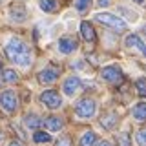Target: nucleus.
Here are the masks:
<instances>
[{"label": "nucleus", "instance_id": "f257e3e1", "mask_svg": "<svg viewBox=\"0 0 146 146\" xmlns=\"http://www.w3.org/2000/svg\"><path fill=\"white\" fill-rule=\"evenodd\" d=\"M4 51H6L7 58L11 62L18 64V66H24V68L29 66V62H31V51H29V48H27L20 38H11L6 44Z\"/></svg>", "mask_w": 146, "mask_h": 146}, {"label": "nucleus", "instance_id": "f03ea898", "mask_svg": "<svg viewBox=\"0 0 146 146\" xmlns=\"http://www.w3.org/2000/svg\"><path fill=\"white\" fill-rule=\"evenodd\" d=\"M95 18H97L99 22H102V24L113 27L115 31H124L126 29V22L122 20L121 17H115V15H111V13H99Z\"/></svg>", "mask_w": 146, "mask_h": 146}, {"label": "nucleus", "instance_id": "7ed1b4c3", "mask_svg": "<svg viewBox=\"0 0 146 146\" xmlns=\"http://www.w3.org/2000/svg\"><path fill=\"white\" fill-rule=\"evenodd\" d=\"M95 108H97V104H95L93 99H80L79 102H77V106H75V111H77L79 117L88 119V117H93Z\"/></svg>", "mask_w": 146, "mask_h": 146}, {"label": "nucleus", "instance_id": "20e7f679", "mask_svg": "<svg viewBox=\"0 0 146 146\" xmlns=\"http://www.w3.org/2000/svg\"><path fill=\"white\" fill-rule=\"evenodd\" d=\"M0 106L6 110L7 113L15 111L17 110V95H15V91L7 90V91H4V93H0Z\"/></svg>", "mask_w": 146, "mask_h": 146}, {"label": "nucleus", "instance_id": "39448f33", "mask_svg": "<svg viewBox=\"0 0 146 146\" xmlns=\"http://www.w3.org/2000/svg\"><path fill=\"white\" fill-rule=\"evenodd\" d=\"M40 100H42V104L44 106H48V108H58L62 104V99H60V95L57 93V91H53V90H48V91H44L42 95H40Z\"/></svg>", "mask_w": 146, "mask_h": 146}, {"label": "nucleus", "instance_id": "423d86ee", "mask_svg": "<svg viewBox=\"0 0 146 146\" xmlns=\"http://www.w3.org/2000/svg\"><path fill=\"white\" fill-rule=\"evenodd\" d=\"M100 73H102V79L111 82V84H119V82L122 80V73L117 66H106Z\"/></svg>", "mask_w": 146, "mask_h": 146}, {"label": "nucleus", "instance_id": "0eeeda50", "mask_svg": "<svg viewBox=\"0 0 146 146\" xmlns=\"http://www.w3.org/2000/svg\"><path fill=\"white\" fill-rule=\"evenodd\" d=\"M64 93L66 95H75L77 91L80 90V79L79 77H68L66 80H64Z\"/></svg>", "mask_w": 146, "mask_h": 146}, {"label": "nucleus", "instance_id": "6e6552de", "mask_svg": "<svg viewBox=\"0 0 146 146\" xmlns=\"http://www.w3.org/2000/svg\"><path fill=\"white\" fill-rule=\"evenodd\" d=\"M58 49H60V53H64V55L75 51L77 49V40L71 38V36H62V38L58 40Z\"/></svg>", "mask_w": 146, "mask_h": 146}, {"label": "nucleus", "instance_id": "1a4fd4ad", "mask_svg": "<svg viewBox=\"0 0 146 146\" xmlns=\"http://www.w3.org/2000/svg\"><path fill=\"white\" fill-rule=\"evenodd\" d=\"M126 46H128V48H137V49H139V51L146 57V44H144L135 33H131V35L126 36Z\"/></svg>", "mask_w": 146, "mask_h": 146}, {"label": "nucleus", "instance_id": "9d476101", "mask_svg": "<svg viewBox=\"0 0 146 146\" xmlns=\"http://www.w3.org/2000/svg\"><path fill=\"white\" fill-rule=\"evenodd\" d=\"M58 77V71L57 70H51V68H48V70H42L38 73V80L42 82V84H51V82L57 80Z\"/></svg>", "mask_w": 146, "mask_h": 146}, {"label": "nucleus", "instance_id": "9b49d317", "mask_svg": "<svg viewBox=\"0 0 146 146\" xmlns=\"http://www.w3.org/2000/svg\"><path fill=\"white\" fill-rule=\"evenodd\" d=\"M80 33L84 36V40H88V42H93L95 40V29L91 27L90 22H82L80 24Z\"/></svg>", "mask_w": 146, "mask_h": 146}, {"label": "nucleus", "instance_id": "f8f14e48", "mask_svg": "<svg viewBox=\"0 0 146 146\" xmlns=\"http://www.w3.org/2000/svg\"><path fill=\"white\" fill-rule=\"evenodd\" d=\"M117 113H113V111H110V113H106L102 119H100V124H102L106 130H111V128H115V124H117Z\"/></svg>", "mask_w": 146, "mask_h": 146}, {"label": "nucleus", "instance_id": "ddd939ff", "mask_svg": "<svg viewBox=\"0 0 146 146\" xmlns=\"http://www.w3.org/2000/svg\"><path fill=\"white\" fill-rule=\"evenodd\" d=\"M44 126L48 128L49 131H58L62 128V119H58V117H48L44 121Z\"/></svg>", "mask_w": 146, "mask_h": 146}, {"label": "nucleus", "instance_id": "4468645a", "mask_svg": "<svg viewBox=\"0 0 146 146\" xmlns=\"http://www.w3.org/2000/svg\"><path fill=\"white\" fill-rule=\"evenodd\" d=\"M95 144H97V135L93 131H86L80 137V146H95Z\"/></svg>", "mask_w": 146, "mask_h": 146}, {"label": "nucleus", "instance_id": "2eb2a0df", "mask_svg": "<svg viewBox=\"0 0 146 146\" xmlns=\"http://www.w3.org/2000/svg\"><path fill=\"white\" fill-rule=\"evenodd\" d=\"M133 117L137 121H146V102H141L133 108Z\"/></svg>", "mask_w": 146, "mask_h": 146}, {"label": "nucleus", "instance_id": "dca6fc26", "mask_svg": "<svg viewBox=\"0 0 146 146\" xmlns=\"http://www.w3.org/2000/svg\"><path fill=\"white\" fill-rule=\"evenodd\" d=\"M11 17L15 18V20H24L26 18V11H24V6H13L11 7Z\"/></svg>", "mask_w": 146, "mask_h": 146}, {"label": "nucleus", "instance_id": "f3484780", "mask_svg": "<svg viewBox=\"0 0 146 146\" xmlns=\"http://www.w3.org/2000/svg\"><path fill=\"white\" fill-rule=\"evenodd\" d=\"M33 141H35V143H38V144H42V143H49V141H51V135L46 133V131H36V133L33 135Z\"/></svg>", "mask_w": 146, "mask_h": 146}, {"label": "nucleus", "instance_id": "a211bd4d", "mask_svg": "<svg viewBox=\"0 0 146 146\" xmlns=\"http://www.w3.org/2000/svg\"><path fill=\"white\" fill-rule=\"evenodd\" d=\"M40 7L48 13H53V11H57V2H55V0H42V2H40Z\"/></svg>", "mask_w": 146, "mask_h": 146}, {"label": "nucleus", "instance_id": "6ab92c4d", "mask_svg": "<svg viewBox=\"0 0 146 146\" xmlns=\"http://www.w3.org/2000/svg\"><path fill=\"white\" fill-rule=\"evenodd\" d=\"M26 126L31 128V130H33V128H38L40 126V119L36 115H27L26 117Z\"/></svg>", "mask_w": 146, "mask_h": 146}, {"label": "nucleus", "instance_id": "aec40b11", "mask_svg": "<svg viewBox=\"0 0 146 146\" xmlns=\"http://www.w3.org/2000/svg\"><path fill=\"white\" fill-rule=\"evenodd\" d=\"M2 79L6 80V82H17L18 80V75L13 70H4V75H2Z\"/></svg>", "mask_w": 146, "mask_h": 146}, {"label": "nucleus", "instance_id": "412c9836", "mask_svg": "<svg viewBox=\"0 0 146 146\" xmlns=\"http://www.w3.org/2000/svg\"><path fill=\"white\" fill-rule=\"evenodd\" d=\"M135 86H137V91H139L141 97H146V79H137Z\"/></svg>", "mask_w": 146, "mask_h": 146}, {"label": "nucleus", "instance_id": "4be33fe9", "mask_svg": "<svg viewBox=\"0 0 146 146\" xmlns=\"http://www.w3.org/2000/svg\"><path fill=\"white\" fill-rule=\"evenodd\" d=\"M135 139H137V143H139V146H146V128H143V130L137 131Z\"/></svg>", "mask_w": 146, "mask_h": 146}, {"label": "nucleus", "instance_id": "5701e85b", "mask_svg": "<svg viewBox=\"0 0 146 146\" xmlns=\"http://www.w3.org/2000/svg\"><path fill=\"white\" fill-rule=\"evenodd\" d=\"M119 146H131L130 144V135H128V133L119 135Z\"/></svg>", "mask_w": 146, "mask_h": 146}, {"label": "nucleus", "instance_id": "b1692460", "mask_svg": "<svg viewBox=\"0 0 146 146\" xmlns=\"http://www.w3.org/2000/svg\"><path fill=\"white\" fill-rule=\"evenodd\" d=\"M90 2H91V0H77V9H79V11H84V9L88 7Z\"/></svg>", "mask_w": 146, "mask_h": 146}, {"label": "nucleus", "instance_id": "393cba45", "mask_svg": "<svg viewBox=\"0 0 146 146\" xmlns=\"http://www.w3.org/2000/svg\"><path fill=\"white\" fill-rule=\"evenodd\" d=\"M58 146H70V139H68V137L60 139V141H58Z\"/></svg>", "mask_w": 146, "mask_h": 146}, {"label": "nucleus", "instance_id": "a878e982", "mask_svg": "<svg viewBox=\"0 0 146 146\" xmlns=\"http://www.w3.org/2000/svg\"><path fill=\"white\" fill-rule=\"evenodd\" d=\"M108 4H110V0H99V6H100V7L108 6Z\"/></svg>", "mask_w": 146, "mask_h": 146}, {"label": "nucleus", "instance_id": "bb28decb", "mask_svg": "<svg viewBox=\"0 0 146 146\" xmlns=\"http://www.w3.org/2000/svg\"><path fill=\"white\" fill-rule=\"evenodd\" d=\"M99 146H111L110 141H102V143H99Z\"/></svg>", "mask_w": 146, "mask_h": 146}, {"label": "nucleus", "instance_id": "cd10ccee", "mask_svg": "<svg viewBox=\"0 0 146 146\" xmlns=\"http://www.w3.org/2000/svg\"><path fill=\"white\" fill-rule=\"evenodd\" d=\"M9 146H24V144H22V143H18V141H13V143L9 144Z\"/></svg>", "mask_w": 146, "mask_h": 146}, {"label": "nucleus", "instance_id": "c85d7f7f", "mask_svg": "<svg viewBox=\"0 0 146 146\" xmlns=\"http://www.w3.org/2000/svg\"><path fill=\"white\" fill-rule=\"evenodd\" d=\"M133 2H137V4H146V0H133Z\"/></svg>", "mask_w": 146, "mask_h": 146}, {"label": "nucleus", "instance_id": "c756f323", "mask_svg": "<svg viewBox=\"0 0 146 146\" xmlns=\"http://www.w3.org/2000/svg\"><path fill=\"white\" fill-rule=\"evenodd\" d=\"M0 141H2V133H0Z\"/></svg>", "mask_w": 146, "mask_h": 146}, {"label": "nucleus", "instance_id": "7c9ffc66", "mask_svg": "<svg viewBox=\"0 0 146 146\" xmlns=\"http://www.w3.org/2000/svg\"><path fill=\"white\" fill-rule=\"evenodd\" d=\"M144 33H146V26H144Z\"/></svg>", "mask_w": 146, "mask_h": 146}, {"label": "nucleus", "instance_id": "2f4dec72", "mask_svg": "<svg viewBox=\"0 0 146 146\" xmlns=\"http://www.w3.org/2000/svg\"><path fill=\"white\" fill-rule=\"evenodd\" d=\"M0 70H2V64H0Z\"/></svg>", "mask_w": 146, "mask_h": 146}]
</instances>
